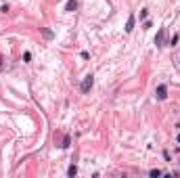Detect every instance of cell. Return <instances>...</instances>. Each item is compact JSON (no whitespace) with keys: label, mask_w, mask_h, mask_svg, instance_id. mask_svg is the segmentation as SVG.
Masks as SVG:
<instances>
[{"label":"cell","mask_w":180,"mask_h":178,"mask_svg":"<svg viewBox=\"0 0 180 178\" xmlns=\"http://www.w3.org/2000/svg\"><path fill=\"white\" fill-rule=\"evenodd\" d=\"M92 86H94V76H92V74H88V76L82 80V86H80V90H82L84 94H88Z\"/></svg>","instance_id":"6da1fadb"},{"label":"cell","mask_w":180,"mask_h":178,"mask_svg":"<svg viewBox=\"0 0 180 178\" xmlns=\"http://www.w3.org/2000/svg\"><path fill=\"white\" fill-rule=\"evenodd\" d=\"M155 96H157V101H166L168 99V86L166 84H159L155 88Z\"/></svg>","instance_id":"7a4b0ae2"},{"label":"cell","mask_w":180,"mask_h":178,"mask_svg":"<svg viewBox=\"0 0 180 178\" xmlns=\"http://www.w3.org/2000/svg\"><path fill=\"white\" fill-rule=\"evenodd\" d=\"M164 42H166V27H161V30L157 32V36H155V44H157V48L164 46Z\"/></svg>","instance_id":"3957f363"},{"label":"cell","mask_w":180,"mask_h":178,"mask_svg":"<svg viewBox=\"0 0 180 178\" xmlns=\"http://www.w3.org/2000/svg\"><path fill=\"white\" fill-rule=\"evenodd\" d=\"M134 23H136V17L130 15V17H128V21H126V32H128V34L134 30Z\"/></svg>","instance_id":"277c9868"},{"label":"cell","mask_w":180,"mask_h":178,"mask_svg":"<svg viewBox=\"0 0 180 178\" xmlns=\"http://www.w3.org/2000/svg\"><path fill=\"white\" fill-rule=\"evenodd\" d=\"M76 8H78V2H76V0H69V2L65 4V11H67V13H74Z\"/></svg>","instance_id":"5b68a950"},{"label":"cell","mask_w":180,"mask_h":178,"mask_svg":"<svg viewBox=\"0 0 180 178\" xmlns=\"http://www.w3.org/2000/svg\"><path fill=\"white\" fill-rule=\"evenodd\" d=\"M40 32L44 34V38H48V40L52 38V32H50V30H46V27H40Z\"/></svg>","instance_id":"8992f818"},{"label":"cell","mask_w":180,"mask_h":178,"mask_svg":"<svg viewBox=\"0 0 180 178\" xmlns=\"http://www.w3.org/2000/svg\"><path fill=\"white\" fill-rule=\"evenodd\" d=\"M67 174H69L71 178H74V176L78 174V168H76V166H69V170H67Z\"/></svg>","instance_id":"52a82bcc"},{"label":"cell","mask_w":180,"mask_h":178,"mask_svg":"<svg viewBox=\"0 0 180 178\" xmlns=\"http://www.w3.org/2000/svg\"><path fill=\"white\" fill-rule=\"evenodd\" d=\"M149 174H151L153 178H159V176H161V174H164V172H161V170H151Z\"/></svg>","instance_id":"ba28073f"},{"label":"cell","mask_w":180,"mask_h":178,"mask_svg":"<svg viewBox=\"0 0 180 178\" xmlns=\"http://www.w3.org/2000/svg\"><path fill=\"white\" fill-rule=\"evenodd\" d=\"M178 40H180V36H178V34H174V38L170 40V44H172V46H176V44H178Z\"/></svg>","instance_id":"9c48e42d"},{"label":"cell","mask_w":180,"mask_h":178,"mask_svg":"<svg viewBox=\"0 0 180 178\" xmlns=\"http://www.w3.org/2000/svg\"><path fill=\"white\" fill-rule=\"evenodd\" d=\"M69 142H71V140H69V136H65V138H63V145H61V147H63V149H67V147H69Z\"/></svg>","instance_id":"30bf717a"},{"label":"cell","mask_w":180,"mask_h":178,"mask_svg":"<svg viewBox=\"0 0 180 178\" xmlns=\"http://www.w3.org/2000/svg\"><path fill=\"white\" fill-rule=\"evenodd\" d=\"M147 15H149V11H147V8H142V11H140V19H147Z\"/></svg>","instance_id":"8fae6325"},{"label":"cell","mask_w":180,"mask_h":178,"mask_svg":"<svg viewBox=\"0 0 180 178\" xmlns=\"http://www.w3.org/2000/svg\"><path fill=\"white\" fill-rule=\"evenodd\" d=\"M23 61H32V52H25V55H23Z\"/></svg>","instance_id":"7c38bea8"},{"label":"cell","mask_w":180,"mask_h":178,"mask_svg":"<svg viewBox=\"0 0 180 178\" xmlns=\"http://www.w3.org/2000/svg\"><path fill=\"white\" fill-rule=\"evenodd\" d=\"M0 69H2V57H0Z\"/></svg>","instance_id":"4fadbf2b"}]
</instances>
